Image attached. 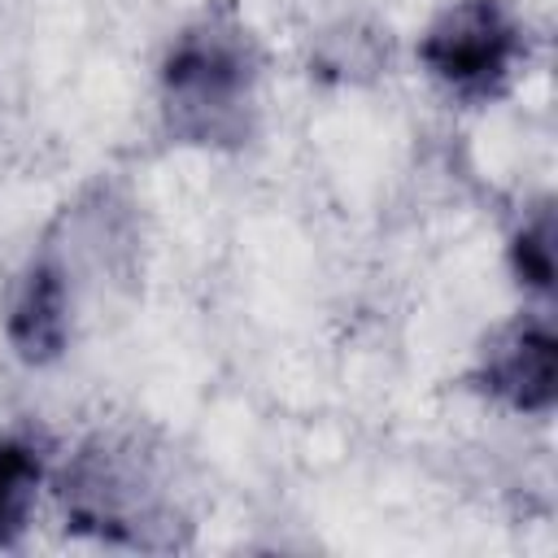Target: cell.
Here are the masks:
<instances>
[{
	"mask_svg": "<svg viewBox=\"0 0 558 558\" xmlns=\"http://www.w3.org/2000/svg\"><path fill=\"white\" fill-rule=\"evenodd\" d=\"M65 527L122 549H174L192 532L174 449L144 427L87 436L57 475Z\"/></svg>",
	"mask_w": 558,
	"mask_h": 558,
	"instance_id": "6da1fadb",
	"label": "cell"
},
{
	"mask_svg": "<svg viewBox=\"0 0 558 558\" xmlns=\"http://www.w3.org/2000/svg\"><path fill=\"white\" fill-rule=\"evenodd\" d=\"M262 44L235 9L192 17L157 70L166 131L192 148H244L262 118Z\"/></svg>",
	"mask_w": 558,
	"mask_h": 558,
	"instance_id": "7a4b0ae2",
	"label": "cell"
},
{
	"mask_svg": "<svg viewBox=\"0 0 558 558\" xmlns=\"http://www.w3.org/2000/svg\"><path fill=\"white\" fill-rule=\"evenodd\" d=\"M527 61V22L510 0H453L418 35V65L462 105L501 100Z\"/></svg>",
	"mask_w": 558,
	"mask_h": 558,
	"instance_id": "3957f363",
	"label": "cell"
},
{
	"mask_svg": "<svg viewBox=\"0 0 558 558\" xmlns=\"http://www.w3.org/2000/svg\"><path fill=\"white\" fill-rule=\"evenodd\" d=\"M466 379L480 397L510 414H549L558 397V340L549 314H514L501 323L484 340Z\"/></svg>",
	"mask_w": 558,
	"mask_h": 558,
	"instance_id": "277c9868",
	"label": "cell"
},
{
	"mask_svg": "<svg viewBox=\"0 0 558 558\" xmlns=\"http://www.w3.org/2000/svg\"><path fill=\"white\" fill-rule=\"evenodd\" d=\"M4 336L26 366H48L70 349L74 279L52 248L35 253L13 279L9 305H4Z\"/></svg>",
	"mask_w": 558,
	"mask_h": 558,
	"instance_id": "5b68a950",
	"label": "cell"
},
{
	"mask_svg": "<svg viewBox=\"0 0 558 558\" xmlns=\"http://www.w3.org/2000/svg\"><path fill=\"white\" fill-rule=\"evenodd\" d=\"M48 480V453L35 436H0V549L17 545L31 527L39 488Z\"/></svg>",
	"mask_w": 558,
	"mask_h": 558,
	"instance_id": "8992f818",
	"label": "cell"
},
{
	"mask_svg": "<svg viewBox=\"0 0 558 558\" xmlns=\"http://www.w3.org/2000/svg\"><path fill=\"white\" fill-rule=\"evenodd\" d=\"M510 270L527 292H536V296L554 292V218H549V209H536L510 235Z\"/></svg>",
	"mask_w": 558,
	"mask_h": 558,
	"instance_id": "52a82bcc",
	"label": "cell"
}]
</instances>
